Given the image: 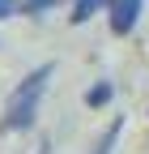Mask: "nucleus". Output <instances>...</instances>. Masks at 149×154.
Returning a JSON list of instances; mask_svg holds the SVG:
<instances>
[{
	"label": "nucleus",
	"mask_w": 149,
	"mask_h": 154,
	"mask_svg": "<svg viewBox=\"0 0 149 154\" xmlns=\"http://www.w3.org/2000/svg\"><path fill=\"white\" fill-rule=\"evenodd\" d=\"M51 73H55L51 64H39V69H30L22 82H17V90L9 94V103H4V116H0V133H26V128L34 124Z\"/></svg>",
	"instance_id": "obj_1"
},
{
	"label": "nucleus",
	"mask_w": 149,
	"mask_h": 154,
	"mask_svg": "<svg viewBox=\"0 0 149 154\" xmlns=\"http://www.w3.org/2000/svg\"><path fill=\"white\" fill-rule=\"evenodd\" d=\"M141 5L145 0H111V9H107V22H111V34H132L136 22H141Z\"/></svg>",
	"instance_id": "obj_2"
},
{
	"label": "nucleus",
	"mask_w": 149,
	"mask_h": 154,
	"mask_svg": "<svg viewBox=\"0 0 149 154\" xmlns=\"http://www.w3.org/2000/svg\"><path fill=\"white\" fill-rule=\"evenodd\" d=\"M102 9H111V0H72V26H85Z\"/></svg>",
	"instance_id": "obj_3"
},
{
	"label": "nucleus",
	"mask_w": 149,
	"mask_h": 154,
	"mask_svg": "<svg viewBox=\"0 0 149 154\" xmlns=\"http://www.w3.org/2000/svg\"><path fill=\"white\" fill-rule=\"evenodd\" d=\"M119 133H124V120H111V124L102 128V137L94 141V154H111V150H115V141H119Z\"/></svg>",
	"instance_id": "obj_4"
},
{
	"label": "nucleus",
	"mask_w": 149,
	"mask_h": 154,
	"mask_svg": "<svg viewBox=\"0 0 149 154\" xmlns=\"http://www.w3.org/2000/svg\"><path fill=\"white\" fill-rule=\"evenodd\" d=\"M111 94H115V90H111V82H94V86L85 90V107H107Z\"/></svg>",
	"instance_id": "obj_5"
},
{
	"label": "nucleus",
	"mask_w": 149,
	"mask_h": 154,
	"mask_svg": "<svg viewBox=\"0 0 149 154\" xmlns=\"http://www.w3.org/2000/svg\"><path fill=\"white\" fill-rule=\"evenodd\" d=\"M55 5H68V0H22V13H26V17H39V13H47V9H55Z\"/></svg>",
	"instance_id": "obj_6"
},
{
	"label": "nucleus",
	"mask_w": 149,
	"mask_h": 154,
	"mask_svg": "<svg viewBox=\"0 0 149 154\" xmlns=\"http://www.w3.org/2000/svg\"><path fill=\"white\" fill-rule=\"evenodd\" d=\"M17 13V0H0V22H4V17H13Z\"/></svg>",
	"instance_id": "obj_7"
}]
</instances>
